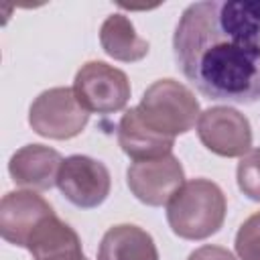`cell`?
<instances>
[{
  "instance_id": "12",
  "label": "cell",
  "mask_w": 260,
  "mask_h": 260,
  "mask_svg": "<svg viewBox=\"0 0 260 260\" xmlns=\"http://www.w3.org/2000/svg\"><path fill=\"white\" fill-rule=\"evenodd\" d=\"M118 144L136 162V160H150L171 154L175 146V138L162 136L152 128H148L142 122L138 110L130 108L122 114L118 122Z\"/></svg>"
},
{
  "instance_id": "9",
  "label": "cell",
  "mask_w": 260,
  "mask_h": 260,
  "mask_svg": "<svg viewBox=\"0 0 260 260\" xmlns=\"http://www.w3.org/2000/svg\"><path fill=\"white\" fill-rule=\"evenodd\" d=\"M53 213V207L35 191H8L0 201V236L8 244L26 248L35 228Z\"/></svg>"
},
{
  "instance_id": "1",
  "label": "cell",
  "mask_w": 260,
  "mask_h": 260,
  "mask_svg": "<svg viewBox=\"0 0 260 260\" xmlns=\"http://www.w3.org/2000/svg\"><path fill=\"white\" fill-rule=\"evenodd\" d=\"M177 67L217 102L260 100V0H203L187 6L173 35Z\"/></svg>"
},
{
  "instance_id": "5",
  "label": "cell",
  "mask_w": 260,
  "mask_h": 260,
  "mask_svg": "<svg viewBox=\"0 0 260 260\" xmlns=\"http://www.w3.org/2000/svg\"><path fill=\"white\" fill-rule=\"evenodd\" d=\"M73 91L79 104L93 114H114L130 100L128 75L104 61H87L75 73Z\"/></svg>"
},
{
  "instance_id": "18",
  "label": "cell",
  "mask_w": 260,
  "mask_h": 260,
  "mask_svg": "<svg viewBox=\"0 0 260 260\" xmlns=\"http://www.w3.org/2000/svg\"><path fill=\"white\" fill-rule=\"evenodd\" d=\"M85 260H87V258H85Z\"/></svg>"
},
{
  "instance_id": "6",
  "label": "cell",
  "mask_w": 260,
  "mask_h": 260,
  "mask_svg": "<svg viewBox=\"0 0 260 260\" xmlns=\"http://www.w3.org/2000/svg\"><path fill=\"white\" fill-rule=\"evenodd\" d=\"M197 136L217 156L234 158L252 150V126L244 114L230 106H213L201 112Z\"/></svg>"
},
{
  "instance_id": "15",
  "label": "cell",
  "mask_w": 260,
  "mask_h": 260,
  "mask_svg": "<svg viewBox=\"0 0 260 260\" xmlns=\"http://www.w3.org/2000/svg\"><path fill=\"white\" fill-rule=\"evenodd\" d=\"M236 179L240 191L248 199L260 201V148H252L240 158L236 169Z\"/></svg>"
},
{
  "instance_id": "16",
  "label": "cell",
  "mask_w": 260,
  "mask_h": 260,
  "mask_svg": "<svg viewBox=\"0 0 260 260\" xmlns=\"http://www.w3.org/2000/svg\"><path fill=\"white\" fill-rule=\"evenodd\" d=\"M234 246L240 260H260V211L252 213L240 225Z\"/></svg>"
},
{
  "instance_id": "8",
  "label": "cell",
  "mask_w": 260,
  "mask_h": 260,
  "mask_svg": "<svg viewBox=\"0 0 260 260\" xmlns=\"http://www.w3.org/2000/svg\"><path fill=\"white\" fill-rule=\"evenodd\" d=\"M126 181L140 203L160 207L167 205L185 185V171L179 158L171 152L160 158L132 162L126 171Z\"/></svg>"
},
{
  "instance_id": "4",
  "label": "cell",
  "mask_w": 260,
  "mask_h": 260,
  "mask_svg": "<svg viewBox=\"0 0 260 260\" xmlns=\"http://www.w3.org/2000/svg\"><path fill=\"white\" fill-rule=\"evenodd\" d=\"M89 112L75 98L73 87H51L35 98L28 110L30 128L45 138L69 140L87 126Z\"/></svg>"
},
{
  "instance_id": "11",
  "label": "cell",
  "mask_w": 260,
  "mask_h": 260,
  "mask_svg": "<svg viewBox=\"0 0 260 260\" xmlns=\"http://www.w3.org/2000/svg\"><path fill=\"white\" fill-rule=\"evenodd\" d=\"M32 260H85L77 232L55 213L43 219L26 242Z\"/></svg>"
},
{
  "instance_id": "7",
  "label": "cell",
  "mask_w": 260,
  "mask_h": 260,
  "mask_svg": "<svg viewBox=\"0 0 260 260\" xmlns=\"http://www.w3.org/2000/svg\"><path fill=\"white\" fill-rule=\"evenodd\" d=\"M57 187L75 207L93 209L108 199L112 177L104 162L85 154H71L63 158Z\"/></svg>"
},
{
  "instance_id": "3",
  "label": "cell",
  "mask_w": 260,
  "mask_h": 260,
  "mask_svg": "<svg viewBox=\"0 0 260 260\" xmlns=\"http://www.w3.org/2000/svg\"><path fill=\"white\" fill-rule=\"evenodd\" d=\"M136 110L148 128L169 138L189 132L201 116L195 93L175 79L154 81L140 98Z\"/></svg>"
},
{
  "instance_id": "17",
  "label": "cell",
  "mask_w": 260,
  "mask_h": 260,
  "mask_svg": "<svg viewBox=\"0 0 260 260\" xmlns=\"http://www.w3.org/2000/svg\"><path fill=\"white\" fill-rule=\"evenodd\" d=\"M187 260H236V256L228 248L207 244V246H201L195 252H191Z\"/></svg>"
},
{
  "instance_id": "13",
  "label": "cell",
  "mask_w": 260,
  "mask_h": 260,
  "mask_svg": "<svg viewBox=\"0 0 260 260\" xmlns=\"http://www.w3.org/2000/svg\"><path fill=\"white\" fill-rule=\"evenodd\" d=\"M98 260H158L152 236L132 223L110 228L98 248Z\"/></svg>"
},
{
  "instance_id": "14",
  "label": "cell",
  "mask_w": 260,
  "mask_h": 260,
  "mask_svg": "<svg viewBox=\"0 0 260 260\" xmlns=\"http://www.w3.org/2000/svg\"><path fill=\"white\" fill-rule=\"evenodd\" d=\"M100 45L102 49L116 61L134 63L148 55V41L138 37L134 24L124 14H110L100 28Z\"/></svg>"
},
{
  "instance_id": "2",
  "label": "cell",
  "mask_w": 260,
  "mask_h": 260,
  "mask_svg": "<svg viewBox=\"0 0 260 260\" xmlns=\"http://www.w3.org/2000/svg\"><path fill=\"white\" fill-rule=\"evenodd\" d=\"M228 211L225 195L209 179L187 181L167 203V221L183 240H205L219 232Z\"/></svg>"
},
{
  "instance_id": "10",
  "label": "cell",
  "mask_w": 260,
  "mask_h": 260,
  "mask_svg": "<svg viewBox=\"0 0 260 260\" xmlns=\"http://www.w3.org/2000/svg\"><path fill=\"white\" fill-rule=\"evenodd\" d=\"M61 165L63 158L55 148L45 144H26L10 156L8 173L20 187L30 191H47L57 185Z\"/></svg>"
}]
</instances>
